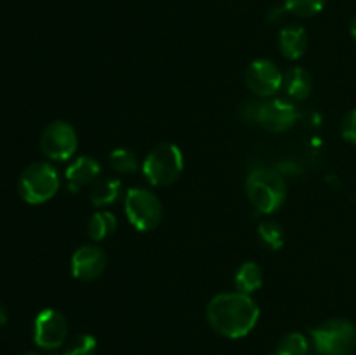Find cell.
Segmentation results:
<instances>
[{"mask_svg":"<svg viewBox=\"0 0 356 355\" xmlns=\"http://www.w3.org/2000/svg\"><path fill=\"white\" fill-rule=\"evenodd\" d=\"M124 205L129 223L139 232H152L162 221V202L159 195L148 188H131L125 194Z\"/></svg>","mask_w":356,"mask_h":355,"instance_id":"cell-6","label":"cell"},{"mask_svg":"<svg viewBox=\"0 0 356 355\" xmlns=\"http://www.w3.org/2000/svg\"><path fill=\"white\" fill-rule=\"evenodd\" d=\"M141 167L153 187H169L183 174L184 155L174 143H160L146 155Z\"/></svg>","mask_w":356,"mask_h":355,"instance_id":"cell-3","label":"cell"},{"mask_svg":"<svg viewBox=\"0 0 356 355\" xmlns=\"http://www.w3.org/2000/svg\"><path fill=\"white\" fill-rule=\"evenodd\" d=\"M59 184H61L59 173L52 164L35 162L21 173L19 181H17V191L24 202L38 205L51 200L58 194Z\"/></svg>","mask_w":356,"mask_h":355,"instance_id":"cell-4","label":"cell"},{"mask_svg":"<svg viewBox=\"0 0 356 355\" xmlns=\"http://www.w3.org/2000/svg\"><path fill=\"white\" fill-rule=\"evenodd\" d=\"M6 324H7V310L6 306L0 305V327L6 326Z\"/></svg>","mask_w":356,"mask_h":355,"instance_id":"cell-25","label":"cell"},{"mask_svg":"<svg viewBox=\"0 0 356 355\" xmlns=\"http://www.w3.org/2000/svg\"><path fill=\"white\" fill-rule=\"evenodd\" d=\"M40 148L47 159L65 162L75 155L79 148V136L75 127L66 120H54L40 134Z\"/></svg>","mask_w":356,"mask_h":355,"instance_id":"cell-7","label":"cell"},{"mask_svg":"<svg viewBox=\"0 0 356 355\" xmlns=\"http://www.w3.org/2000/svg\"><path fill=\"white\" fill-rule=\"evenodd\" d=\"M122 183L117 178H97L89 188V200L96 207H106L120 198Z\"/></svg>","mask_w":356,"mask_h":355,"instance_id":"cell-15","label":"cell"},{"mask_svg":"<svg viewBox=\"0 0 356 355\" xmlns=\"http://www.w3.org/2000/svg\"><path fill=\"white\" fill-rule=\"evenodd\" d=\"M299 118V111L294 103L287 100H266L261 101L257 108L256 125L263 127L266 132L271 134H282L287 132L296 125Z\"/></svg>","mask_w":356,"mask_h":355,"instance_id":"cell-9","label":"cell"},{"mask_svg":"<svg viewBox=\"0 0 356 355\" xmlns=\"http://www.w3.org/2000/svg\"><path fill=\"white\" fill-rule=\"evenodd\" d=\"M259 239L270 249H280L285 242V232L280 223L268 219V221H263L259 225Z\"/></svg>","mask_w":356,"mask_h":355,"instance_id":"cell-20","label":"cell"},{"mask_svg":"<svg viewBox=\"0 0 356 355\" xmlns=\"http://www.w3.org/2000/svg\"><path fill=\"white\" fill-rule=\"evenodd\" d=\"M118 228L117 216L110 211H96L87 223V232L92 240H104Z\"/></svg>","mask_w":356,"mask_h":355,"instance_id":"cell-17","label":"cell"},{"mask_svg":"<svg viewBox=\"0 0 356 355\" xmlns=\"http://www.w3.org/2000/svg\"><path fill=\"white\" fill-rule=\"evenodd\" d=\"M245 191L249 202L261 214H273L287 198V184L284 174L277 167L259 166L247 176Z\"/></svg>","mask_w":356,"mask_h":355,"instance_id":"cell-2","label":"cell"},{"mask_svg":"<svg viewBox=\"0 0 356 355\" xmlns=\"http://www.w3.org/2000/svg\"><path fill=\"white\" fill-rule=\"evenodd\" d=\"M207 320L212 329L229 340L247 336L259 320V306L245 292H221L207 305Z\"/></svg>","mask_w":356,"mask_h":355,"instance_id":"cell-1","label":"cell"},{"mask_svg":"<svg viewBox=\"0 0 356 355\" xmlns=\"http://www.w3.org/2000/svg\"><path fill=\"white\" fill-rule=\"evenodd\" d=\"M341 134L351 145H356V108L348 111L341 124Z\"/></svg>","mask_w":356,"mask_h":355,"instance_id":"cell-23","label":"cell"},{"mask_svg":"<svg viewBox=\"0 0 356 355\" xmlns=\"http://www.w3.org/2000/svg\"><path fill=\"white\" fill-rule=\"evenodd\" d=\"M278 45L285 58L296 61V59L302 58L308 49V33L299 24H287L280 30Z\"/></svg>","mask_w":356,"mask_h":355,"instance_id":"cell-13","label":"cell"},{"mask_svg":"<svg viewBox=\"0 0 356 355\" xmlns=\"http://www.w3.org/2000/svg\"><path fill=\"white\" fill-rule=\"evenodd\" d=\"M289 10L285 9V6L284 7H273V9H271V13H270V23H273V24H280L282 21L285 19V14H287Z\"/></svg>","mask_w":356,"mask_h":355,"instance_id":"cell-24","label":"cell"},{"mask_svg":"<svg viewBox=\"0 0 356 355\" xmlns=\"http://www.w3.org/2000/svg\"><path fill=\"white\" fill-rule=\"evenodd\" d=\"M235 285L240 292L252 294L263 285V270L256 261H245L235 274Z\"/></svg>","mask_w":356,"mask_h":355,"instance_id":"cell-16","label":"cell"},{"mask_svg":"<svg viewBox=\"0 0 356 355\" xmlns=\"http://www.w3.org/2000/svg\"><path fill=\"white\" fill-rule=\"evenodd\" d=\"M309 350V341L301 333H289L280 340L277 347L278 355H306Z\"/></svg>","mask_w":356,"mask_h":355,"instance_id":"cell-19","label":"cell"},{"mask_svg":"<svg viewBox=\"0 0 356 355\" xmlns=\"http://www.w3.org/2000/svg\"><path fill=\"white\" fill-rule=\"evenodd\" d=\"M23 355H38V354H35V352H26V354H23Z\"/></svg>","mask_w":356,"mask_h":355,"instance_id":"cell-27","label":"cell"},{"mask_svg":"<svg viewBox=\"0 0 356 355\" xmlns=\"http://www.w3.org/2000/svg\"><path fill=\"white\" fill-rule=\"evenodd\" d=\"M68 340V320L59 310L45 308L33 324V341L44 350H58Z\"/></svg>","mask_w":356,"mask_h":355,"instance_id":"cell-8","label":"cell"},{"mask_svg":"<svg viewBox=\"0 0 356 355\" xmlns=\"http://www.w3.org/2000/svg\"><path fill=\"white\" fill-rule=\"evenodd\" d=\"M327 0H285V9L299 17H312L325 7Z\"/></svg>","mask_w":356,"mask_h":355,"instance_id":"cell-22","label":"cell"},{"mask_svg":"<svg viewBox=\"0 0 356 355\" xmlns=\"http://www.w3.org/2000/svg\"><path fill=\"white\" fill-rule=\"evenodd\" d=\"M350 33H351V37L356 40V17H353V21H351V24H350Z\"/></svg>","mask_w":356,"mask_h":355,"instance_id":"cell-26","label":"cell"},{"mask_svg":"<svg viewBox=\"0 0 356 355\" xmlns=\"http://www.w3.org/2000/svg\"><path fill=\"white\" fill-rule=\"evenodd\" d=\"M245 84L257 97H271L282 89L284 73L271 59H256L247 66Z\"/></svg>","mask_w":356,"mask_h":355,"instance_id":"cell-10","label":"cell"},{"mask_svg":"<svg viewBox=\"0 0 356 355\" xmlns=\"http://www.w3.org/2000/svg\"><path fill=\"white\" fill-rule=\"evenodd\" d=\"M101 176V166L96 159L89 155H82L73 160L65 171L66 184L70 191H79L80 188L90 187Z\"/></svg>","mask_w":356,"mask_h":355,"instance_id":"cell-12","label":"cell"},{"mask_svg":"<svg viewBox=\"0 0 356 355\" xmlns=\"http://www.w3.org/2000/svg\"><path fill=\"white\" fill-rule=\"evenodd\" d=\"M110 166L118 174H134L139 169V160L132 150L117 148L110 153Z\"/></svg>","mask_w":356,"mask_h":355,"instance_id":"cell-18","label":"cell"},{"mask_svg":"<svg viewBox=\"0 0 356 355\" xmlns=\"http://www.w3.org/2000/svg\"><path fill=\"white\" fill-rule=\"evenodd\" d=\"M97 341L92 334H79L58 355H96Z\"/></svg>","mask_w":356,"mask_h":355,"instance_id":"cell-21","label":"cell"},{"mask_svg":"<svg viewBox=\"0 0 356 355\" xmlns=\"http://www.w3.org/2000/svg\"><path fill=\"white\" fill-rule=\"evenodd\" d=\"M271 355H278V354H277V352H275V354H271Z\"/></svg>","mask_w":356,"mask_h":355,"instance_id":"cell-28","label":"cell"},{"mask_svg":"<svg viewBox=\"0 0 356 355\" xmlns=\"http://www.w3.org/2000/svg\"><path fill=\"white\" fill-rule=\"evenodd\" d=\"M282 89L292 100H306L313 90V79L302 66H292L284 73Z\"/></svg>","mask_w":356,"mask_h":355,"instance_id":"cell-14","label":"cell"},{"mask_svg":"<svg viewBox=\"0 0 356 355\" xmlns=\"http://www.w3.org/2000/svg\"><path fill=\"white\" fill-rule=\"evenodd\" d=\"M312 343L320 355H350L356 348V326L346 319H330L312 331Z\"/></svg>","mask_w":356,"mask_h":355,"instance_id":"cell-5","label":"cell"},{"mask_svg":"<svg viewBox=\"0 0 356 355\" xmlns=\"http://www.w3.org/2000/svg\"><path fill=\"white\" fill-rule=\"evenodd\" d=\"M108 258L101 247L82 246L72 256V274L79 281L90 282L96 281L106 270Z\"/></svg>","mask_w":356,"mask_h":355,"instance_id":"cell-11","label":"cell"}]
</instances>
